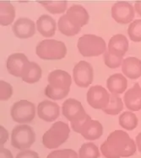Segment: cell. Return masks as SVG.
<instances>
[{
    "mask_svg": "<svg viewBox=\"0 0 141 158\" xmlns=\"http://www.w3.org/2000/svg\"><path fill=\"white\" fill-rule=\"evenodd\" d=\"M136 144L123 131L112 132L101 146V152L106 158L131 156L136 152Z\"/></svg>",
    "mask_w": 141,
    "mask_h": 158,
    "instance_id": "1",
    "label": "cell"
},
{
    "mask_svg": "<svg viewBox=\"0 0 141 158\" xmlns=\"http://www.w3.org/2000/svg\"><path fill=\"white\" fill-rule=\"evenodd\" d=\"M69 126L63 121L55 122L44 133L42 144L47 149H55L63 145L69 137Z\"/></svg>",
    "mask_w": 141,
    "mask_h": 158,
    "instance_id": "2",
    "label": "cell"
},
{
    "mask_svg": "<svg viewBox=\"0 0 141 158\" xmlns=\"http://www.w3.org/2000/svg\"><path fill=\"white\" fill-rule=\"evenodd\" d=\"M77 47L80 54L85 57L97 56L107 52V45L103 38L91 34L80 37Z\"/></svg>",
    "mask_w": 141,
    "mask_h": 158,
    "instance_id": "3",
    "label": "cell"
},
{
    "mask_svg": "<svg viewBox=\"0 0 141 158\" xmlns=\"http://www.w3.org/2000/svg\"><path fill=\"white\" fill-rule=\"evenodd\" d=\"M36 53L43 60H61L67 54V47L63 41L46 39L37 44Z\"/></svg>",
    "mask_w": 141,
    "mask_h": 158,
    "instance_id": "4",
    "label": "cell"
},
{
    "mask_svg": "<svg viewBox=\"0 0 141 158\" xmlns=\"http://www.w3.org/2000/svg\"><path fill=\"white\" fill-rule=\"evenodd\" d=\"M36 141V133L28 125H18L11 133V145L20 151L27 150Z\"/></svg>",
    "mask_w": 141,
    "mask_h": 158,
    "instance_id": "5",
    "label": "cell"
},
{
    "mask_svg": "<svg viewBox=\"0 0 141 158\" xmlns=\"http://www.w3.org/2000/svg\"><path fill=\"white\" fill-rule=\"evenodd\" d=\"M10 115L16 123L25 125L34 119L36 116V107L33 103L28 100H20L13 104Z\"/></svg>",
    "mask_w": 141,
    "mask_h": 158,
    "instance_id": "6",
    "label": "cell"
},
{
    "mask_svg": "<svg viewBox=\"0 0 141 158\" xmlns=\"http://www.w3.org/2000/svg\"><path fill=\"white\" fill-rule=\"evenodd\" d=\"M110 96L107 89L102 86H92L87 92L86 98L90 105L95 110H103L110 102Z\"/></svg>",
    "mask_w": 141,
    "mask_h": 158,
    "instance_id": "7",
    "label": "cell"
},
{
    "mask_svg": "<svg viewBox=\"0 0 141 158\" xmlns=\"http://www.w3.org/2000/svg\"><path fill=\"white\" fill-rule=\"evenodd\" d=\"M94 77L93 67L89 62L80 61L73 69V78L77 86L80 88H88L92 83Z\"/></svg>",
    "mask_w": 141,
    "mask_h": 158,
    "instance_id": "8",
    "label": "cell"
},
{
    "mask_svg": "<svg viewBox=\"0 0 141 158\" xmlns=\"http://www.w3.org/2000/svg\"><path fill=\"white\" fill-rule=\"evenodd\" d=\"M112 17L117 23L131 24L134 18L135 9L131 3L126 1H117L112 7Z\"/></svg>",
    "mask_w": 141,
    "mask_h": 158,
    "instance_id": "9",
    "label": "cell"
},
{
    "mask_svg": "<svg viewBox=\"0 0 141 158\" xmlns=\"http://www.w3.org/2000/svg\"><path fill=\"white\" fill-rule=\"evenodd\" d=\"M63 115L70 123L77 122L86 117L87 114L85 111L83 105L80 101L74 98H68L64 101L62 106Z\"/></svg>",
    "mask_w": 141,
    "mask_h": 158,
    "instance_id": "10",
    "label": "cell"
},
{
    "mask_svg": "<svg viewBox=\"0 0 141 158\" xmlns=\"http://www.w3.org/2000/svg\"><path fill=\"white\" fill-rule=\"evenodd\" d=\"M36 25L37 24L31 19L22 17L18 19L13 24V33L19 39L31 38L36 34Z\"/></svg>",
    "mask_w": 141,
    "mask_h": 158,
    "instance_id": "11",
    "label": "cell"
},
{
    "mask_svg": "<svg viewBox=\"0 0 141 158\" xmlns=\"http://www.w3.org/2000/svg\"><path fill=\"white\" fill-rule=\"evenodd\" d=\"M60 114V108L58 103L49 100L41 102L37 106V114L39 118L46 122L55 121Z\"/></svg>",
    "mask_w": 141,
    "mask_h": 158,
    "instance_id": "12",
    "label": "cell"
},
{
    "mask_svg": "<svg viewBox=\"0 0 141 158\" xmlns=\"http://www.w3.org/2000/svg\"><path fill=\"white\" fill-rule=\"evenodd\" d=\"M29 62L27 56L23 53H14L7 59V70L13 76L21 78L22 72L26 64Z\"/></svg>",
    "mask_w": 141,
    "mask_h": 158,
    "instance_id": "13",
    "label": "cell"
},
{
    "mask_svg": "<svg viewBox=\"0 0 141 158\" xmlns=\"http://www.w3.org/2000/svg\"><path fill=\"white\" fill-rule=\"evenodd\" d=\"M129 50V40L121 34L114 35L108 43V52L117 56L123 57Z\"/></svg>",
    "mask_w": 141,
    "mask_h": 158,
    "instance_id": "14",
    "label": "cell"
},
{
    "mask_svg": "<svg viewBox=\"0 0 141 158\" xmlns=\"http://www.w3.org/2000/svg\"><path fill=\"white\" fill-rule=\"evenodd\" d=\"M49 84L57 88L61 89H70L72 84V77L65 71L54 70L51 72L47 77Z\"/></svg>",
    "mask_w": 141,
    "mask_h": 158,
    "instance_id": "15",
    "label": "cell"
},
{
    "mask_svg": "<svg viewBox=\"0 0 141 158\" xmlns=\"http://www.w3.org/2000/svg\"><path fill=\"white\" fill-rule=\"evenodd\" d=\"M66 15L71 21L77 26L82 28L88 24L90 19L89 14L83 6L80 4H74L67 10Z\"/></svg>",
    "mask_w": 141,
    "mask_h": 158,
    "instance_id": "16",
    "label": "cell"
},
{
    "mask_svg": "<svg viewBox=\"0 0 141 158\" xmlns=\"http://www.w3.org/2000/svg\"><path fill=\"white\" fill-rule=\"evenodd\" d=\"M124 104L130 111L141 110V88L139 83H135L124 94Z\"/></svg>",
    "mask_w": 141,
    "mask_h": 158,
    "instance_id": "17",
    "label": "cell"
},
{
    "mask_svg": "<svg viewBox=\"0 0 141 158\" xmlns=\"http://www.w3.org/2000/svg\"><path fill=\"white\" fill-rule=\"evenodd\" d=\"M122 72L126 77L138 79L141 77V61L134 56L125 58L122 63Z\"/></svg>",
    "mask_w": 141,
    "mask_h": 158,
    "instance_id": "18",
    "label": "cell"
},
{
    "mask_svg": "<svg viewBox=\"0 0 141 158\" xmlns=\"http://www.w3.org/2000/svg\"><path fill=\"white\" fill-rule=\"evenodd\" d=\"M37 30L43 37H52L55 35L57 24L54 19L48 15H41L37 21Z\"/></svg>",
    "mask_w": 141,
    "mask_h": 158,
    "instance_id": "19",
    "label": "cell"
},
{
    "mask_svg": "<svg viewBox=\"0 0 141 158\" xmlns=\"http://www.w3.org/2000/svg\"><path fill=\"white\" fill-rule=\"evenodd\" d=\"M128 86V81L124 75L121 73H116L112 75L107 80V87L112 94L118 95L126 91Z\"/></svg>",
    "mask_w": 141,
    "mask_h": 158,
    "instance_id": "20",
    "label": "cell"
},
{
    "mask_svg": "<svg viewBox=\"0 0 141 158\" xmlns=\"http://www.w3.org/2000/svg\"><path fill=\"white\" fill-rule=\"evenodd\" d=\"M42 75V70L41 67L34 61H29L24 67L22 72L21 78L24 82L32 84L38 82Z\"/></svg>",
    "mask_w": 141,
    "mask_h": 158,
    "instance_id": "21",
    "label": "cell"
},
{
    "mask_svg": "<svg viewBox=\"0 0 141 158\" xmlns=\"http://www.w3.org/2000/svg\"><path fill=\"white\" fill-rule=\"evenodd\" d=\"M15 15V9L9 1H0V24L2 26H8L12 24Z\"/></svg>",
    "mask_w": 141,
    "mask_h": 158,
    "instance_id": "22",
    "label": "cell"
},
{
    "mask_svg": "<svg viewBox=\"0 0 141 158\" xmlns=\"http://www.w3.org/2000/svg\"><path fill=\"white\" fill-rule=\"evenodd\" d=\"M81 135L86 140H95L99 139L103 135V126L97 120L91 119L86 125L81 133Z\"/></svg>",
    "mask_w": 141,
    "mask_h": 158,
    "instance_id": "23",
    "label": "cell"
},
{
    "mask_svg": "<svg viewBox=\"0 0 141 158\" xmlns=\"http://www.w3.org/2000/svg\"><path fill=\"white\" fill-rule=\"evenodd\" d=\"M58 27L59 31L66 36H74L80 32L81 28L77 26L68 19L66 14L59 18L58 22Z\"/></svg>",
    "mask_w": 141,
    "mask_h": 158,
    "instance_id": "24",
    "label": "cell"
},
{
    "mask_svg": "<svg viewBox=\"0 0 141 158\" xmlns=\"http://www.w3.org/2000/svg\"><path fill=\"white\" fill-rule=\"evenodd\" d=\"M39 3L52 15L64 14L68 10V2L65 0H43Z\"/></svg>",
    "mask_w": 141,
    "mask_h": 158,
    "instance_id": "25",
    "label": "cell"
},
{
    "mask_svg": "<svg viewBox=\"0 0 141 158\" xmlns=\"http://www.w3.org/2000/svg\"><path fill=\"white\" fill-rule=\"evenodd\" d=\"M119 125L126 131H133L138 126V118L131 111H125L119 116Z\"/></svg>",
    "mask_w": 141,
    "mask_h": 158,
    "instance_id": "26",
    "label": "cell"
},
{
    "mask_svg": "<svg viewBox=\"0 0 141 158\" xmlns=\"http://www.w3.org/2000/svg\"><path fill=\"white\" fill-rule=\"evenodd\" d=\"M123 110V103L121 98H119L117 95L111 94L110 102L108 107L102 110L103 112L106 113L107 114L110 115H117L122 112Z\"/></svg>",
    "mask_w": 141,
    "mask_h": 158,
    "instance_id": "27",
    "label": "cell"
},
{
    "mask_svg": "<svg viewBox=\"0 0 141 158\" xmlns=\"http://www.w3.org/2000/svg\"><path fill=\"white\" fill-rule=\"evenodd\" d=\"M79 157L80 158H99L100 152L98 147L94 143H85L80 146L79 150Z\"/></svg>",
    "mask_w": 141,
    "mask_h": 158,
    "instance_id": "28",
    "label": "cell"
},
{
    "mask_svg": "<svg viewBox=\"0 0 141 158\" xmlns=\"http://www.w3.org/2000/svg\"><path fill=\"white\" fill-rule=\"evenodd\" d=\"M70 89H61L53 87L51 84H48L45 88V95L53 100H61L64 98L69 94Z\"/></svg>",
    "mask_w": 141,
    "mask_h": 158,
    "instance_id": "29",
    "label": "cell"
},
{
    "mask_svg": "<svg viewBox=\"0 0 141 158\" xmlns=\"http://www.w3.org/2000/svg\"><path fill=\"white\" fill-rule=\"evenodd\" d=\"M128 35L133 41L141 42V19H136L129 24Z\"/></svg>",
    "mask_w": 141,
    "mask_h": 158,
    "instance_id": "30",
    "label": "cell"
},
{
    "mask_svg": "<svg viewBox=\"0 0 141 158\" xmlns=\"http://www.w3.org/2000/svg\"><path fill=\"white\" fill-rule=\"evenodd\" d=\"M123 61V57L112 55L108 51H107L104 53V62L106 64V66L109 67V68L114 69V68L119 67L120 66H122Z\"/></svg>",
    "mask_w": 141,
    "mask_h": 158,
    "instance_id": "31",
    "label": "cell"
},
{
    "mask_svg": "<svg viewBox=\"0 0 141 158\" xmlns=\"http://www.w3.org/2000/svg\"><path fill=\"white\" fill-rule=\"evenodd\" d=\"M46 158H80L76 152L72 149L56 150L49 153Z\"/></svg>",
    "mask_w": 141,
    "mask_h": 158,
    "instance_id": "32",
    "label": "cell"
},
{
    "mask_svg": "<svg viewBox=\"0 0 141 158\" xmlns=\"http://www.w3.org/2000/svg\"><path fill=\"white\" fill-rule=\"evenodd\" d=\"M13 94L12 86L9 82L1 80L0 81V99L2 101L9 100Z\"/></svg>",
    "mask_w": 141,
    "mask_h": 158,
    "instance_id": "33",
    "label": "cell"
},
{
    "mask_svg": "<svg viewBox=\"0 0 141 158\" xmlns=\"http://www.w3.org/2000/svg\"><path fill=\"white\" fill-rule=\"evenodd\" d=\"M92 118L89 115V114H86V117H84L82 119H80L79 121L77 122H73L71 123V128L73 129V131L76 133H79V134H81L82 131H84V129L86 128V126L88 125Z\"/></svg>",
    "mask_w": 141,
    "mask_h": 158,
    "instance_id": "34",
    "label": "cell"
},
{
    "mask_svg": "<svg viewBox=\"0 0 141 158\" xmlns=\"http://www.w3.org/2000/svg\"><path fill=\"white\" fill-rule=\"evenodd\" d=\"M15 158H40L37 152H34L32 150L27 149L23 150L19 152Z\"/></svg>",
    "mask_w": 141,
    "mask_h": 158,
    "instance_id": "35",
    "label": "cell"
},
{
    "mask_svg": "<svg viewBox=\"0 0 141 158\" xmlns=\"http://www.w3.org/2000/svg\"><path fill=\"white\" fill-rule=\"evenodd\" d=\"M9 132L3 125L0 126V145L1 147H3V145L6 143V141L9 139Z\"/></svg>",
    "mask_w": 141,
    "mask_h": 158,
    "instance_id": "36",
    "label": "cell"
},
{
    "mask_svg": "<svg viewBox=\"0 0 141 158\" xmlns=\"http://www.w3.org/2000/svg\"><path fill=\"white\" fill-rule=\"evenodd\" d=\"M0 158H14L11 152L9 150L4 148V147H1L0 150Z\"/></svg>",
    "mask_w": 141,
    "mask_h": 158,
    "instance_id": "37",
    "label": "cell"
},
{
    "mask_svg": "<svg viewBox=\"0 0 141 158\" xmlns=\"http://www.w3.org/2000/svg\"><path fill=\"white\" fill-rule=\"evenodd\" d=\"M134 9L136 12L141 16V0L135 1L134 3Z\"/></svg>",
    "mask_w": 141,
    "mask_h": 158,
    "instance_id": "38",
    "label": "cell"
},
{
    "mask_svg": "<svg viewBox=\"0 0 141 158\" xmlns=\"http://www.w3.org/2000/svg\"><path fill=\"white\" fill-rule=\"evenodd\" d=\"M135 144H136V146H137V148H138L139 152H141V132L136 136Z\"/></svg>",
    "mask_w": 141,
    "mask_h": 158,
    "instance_id": "39",
    "label": "cell"
}]
</instances>
